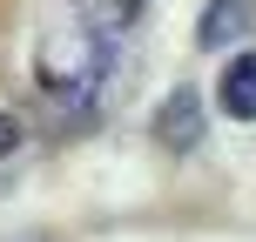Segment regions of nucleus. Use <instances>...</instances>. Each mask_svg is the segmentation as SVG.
Segmentation results:
<instances>
[{
    "instance_id": "1",
    "label": "nucleus",
    "mask_w": 256,
    "mask_h": 242,
    "mask_svg": "<svg viewBox=\"0 0 256 242\" xmlns=\"http://www.w3.org/2000/svg\"><path fill=\"white\" fill-rule=\"evenodd\" d=\"M94 61H102V54H94L88 40L48 34V47H40V88H48V94H88Z\"/></svg>"
},
{
    "instance_id": "2",
    "label": "nucleus",
    "mask_w": 256,
    "mask_h": 242,
    "mask_svg": "<svg viewBox=\"0 0 256 242\" xmlns=\"http://www.w3.org/2000/svg\"><path fill=\"white\" fill-rule=\"evenodd\" d=\"M155 141H162V155H189L202 141V94L196 88H176L155 108Z\"/></svg>"
},
{
    "instance_id": "3",
    "label": "nucleus",
    "mask_w": 256,
    "mask_h": 242,
    "mask_svg": "<svg viewBox=\"0 0 256 242\" xmlns=\"http://www.w3.org/2000/svg\"><path fill=\"white\" fill-rule=\"evenodd\" d=\"M216 101H222V115H230V121H256V54H236V61L222 67Z\"/></svg>"
},
{
    "instance_id": "4",
    "label": "nucleus",
    "mask_w": 256,
    "mask_h": 242,
    "mask_svg": "<svg viewBox=\"0 0 256 242\" xmlns=\"http://www.w3.org/2000/svg\"><path fill=\"white\" fill-rule=\"evenodd\" d=\"M68 7H74V20L88 27L94 40H108V34H122V27L142 20V7H148V0H68Z\"/></svg>"
},
{
    "instance_id": "5",
    "label": "nucleus",
    "mask_w": 256,
    "mask_h": 242,
    "mask_svg": "<svg viewBox=\"0 0 256 242\" xmlns=\"http://www.w3.org/2000/svg\"><path fill=\"white\" fill-rule=\"evenodd\" d=\"M243 27H250V7H243V0H209V13H202V27H196V40H202V47H230Z\"/></svg>"
},
{
    "instance_id": "6",
    "label": "nucleus",
    "mask_w": 256,
    "mask_h": 242,
    "mask_svg": "<svg viewBox=\"0 0 256 242\" xmlns=\"http://www.w3.org/2000/svg\"><path fill=\"white\" fill-rule=\"evenodd\" d=\"M14 148H20V121H14V115H0V162H7Z\"/></svg>"
}]
</instances>
